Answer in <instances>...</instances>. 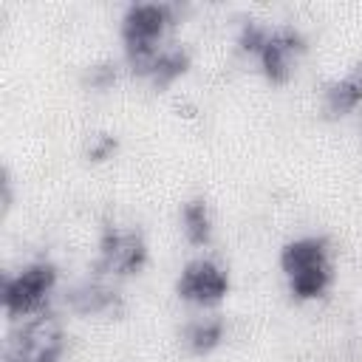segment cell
Segmentation results:
<instances>
[{"label":"cell","mask_w":362,"mask_h":362,"mask_svg":"<svg viewBox=\"0 0 362 362\" xmlns=\"http://www.w3.org/2000/svg\"><path fill=\"white\" fill-rule=\"evenodd\" d=\"M6 362H8V359H6Z\"/></svg>","instance_id":"2e32d148"},{"label":"cell","mask_w":362,"mask_h":362,"mask_svg":"<svg viewBox=\"0 0 362 362\" xmlns=\"http://www.w3.org/2000/svg\"><path fill=\"white\" fill-rule=\"evenodd\" d=\"M266 37H269V25H263L260 20H243L240 28H238V48L243 54L257 57L263 42H266Z\"/></svg>","instance_id":"4fadbf2b"},{"label":"cell","mask_w":362,"mask_h":362,"mask_svg":"<svg viewBox=\"0 0 362 362\" xmlns=\"http://www.w3.org/2000/svg\"><path fill=\"white\" fill-rule=\"evenodd\" d=\"M116 150H119V139H116L113 133H96V136L88 141L85 156H88V161L102 164V161L113 158V156H116Z\"/></svg>","instance_id":"5bb4252c"},{"label":"cell","mask_w":362,"mask_h":362,"mask_svg":"<svg viewBox=\"0 0 362 362\" xmlns=\"http://www.w3.org/2000/svg\"><path fill=\"white\" fill-rule=\"evenodd\" d=\"M175 14L178 8L173 3H130L119 20L122 48L161 45L164 34L175 25Z\"/></svg>","instance_id":"5b68a950"},{"label":"cell","mask_w":362,"mask_h":362,"mask_svg":"<svg viewBox=\"0 0 362 362\" xmlns=\"http://www.w3.org/2000/svg\"><path fill=\"white\" fill-rule=\"evenodd\" d=\"M362 105V59L348 68V74L331 79L322 88V113L325 119H345Z\"/></svg>","instance_id":"ba28073f"},{"label":"cell","mask_w":362,"mask_h":362,"mask_svg":"<svg viewBox=\"0 0 362 362\" xmlns=\"http://www.w3.org/2000/svg\"><path fill=\"white\" fill-rule=\"evenodd\" d=\"M175 294L198 308L218 305L229 294V272L212 257H192L175 277Z\"/></svg>","instance_id":"277c9868"},{"label":"cell","mask_w":362,"mask_h":362,"mask_svg":"<svg viewBox=\"0 0 362 362\" xmlns=\"http://www.w3.org/2000/svg\"><path fill=\"white\" fill-rule=\"evenodd\" d=\"M65 305L79 317H116L124 308L122 291L105 277H82L65 288Z\"/></svg>","instance_id":"52a82bcc"},{"label":"cell","mask_w":362,"mask_h":362,"mask_svg":"<svg viewBox=\"0 0 362 362\" xmlns=\"http://www.w3.org/2000/svg\"><path fill=\"white\" fill-rule=\"evenodd\" d=\"M181 232L192 246H209L215 235V218L204 198H189L181 204Z\"/></svg>","instance_id":"8fae6325"},{"label":"cell","mask_w":362,"mask_h":362,"mask_svg":"<svg viewBox=\"0 0 362 362\" xmlns=\"http://www.w3.org/2000/svg\"><path fill=\"white\" fill-rule=\"evenodd\" d=\"M59 283V269L51 260H31L14 274L3 277L0 300L11 320H28L48 308V300Z\"/></svg>","instance_id":"7a4b0ae2"},{"label":"cell","mask_w":362,"mask_h":362,"mask_svg":"<svg viewBox=\"0 0 362 362\" xmlns=\"http://www.w3.org/2000/svg\"><path fill=\"white\" fill-rule=\"evenodd\" d=\"M189 65H192L189 48H187V45H178V42H170V45H161V48H158L156 62H153L147 79L153 82V88L164 90V88H170L175 79H181V76L189 71Z\"/></svg>","instance_id":"30bf717a"},{"label":"cell","mask_w":362,"mask_h":362,"mask_svg":"<svg viewBox=\"0 0 362 362\" xmlns=\"http://www.w3.org/2000/svg\"><path fill=\"white\" fill-rule=\"evenodd\" d=\"M280 272L294 300L308 303L325 297L334 283L331 246L322 235H303L286 240L280 249Z\"/></svg>","instance_id":"6da1fadb"},{"label":"cell","mask_w":362,"mask_h":362,"mask_svg":"<svg viewBox=\"0 0 362 362\" xmlns=\"http://www.w3.org/2000/svg\"><path fill=\"white\" fill-rule=\"evenodd\" d=\"M116 79H119V62L116 59H96L82 74V82L90 90H107L116 85Z\"/></svg>","instance_id":"7c38bea8"},{"label":"cell","mask_w":362,"mask_h":362,"mask_svg":"<svg viewBox=\"0 0 362 362\" xmlns=\"http://www.w3.org/2000/svg\"><path fill=\"white\" fill-rule=\"evenodd\" d=\"M305 48H308V40H305V34L297 25H288V23L272 25L269 37H266V42H263V48L257 54L263 76L272 85L288 82L291 71H294V62L305 54Z\"/></svg>","instance_id":"8992f818"},{"label":"cell","mask_w":362,"mask_h":362,"mask_svg":"<svg viewBox=\"0 0 362 362\" xmlns=\"http://www.w3.org/2000/svg\"><path fill=\"white\" fill-rule=\"evenodd\" d=\"M150 260L147 238L139 226L107 223L99 232L93 274L99 277H130L139 274Z\"/></svg>","instance_id":"3957f363"},{"label":"cell","mask_w":362,"mask_h":362,"mask_svg":"<svg viewBox=\"0 0 362 362\" xmlns=\"http://www.w3.org/2000/svg\"><path fill=\"white\" fill-rule=\"evenodd\" d=\"M11 184H14L11 175H8V170L3 167V173H0V204H3V212H8L11 204H14V187H11Z\"/></svg>","instance_id":"9a60e30c"},{"label":"cell","mask_w":362,"mask_h":362,"mask_svg":"<svg viewBox=\"0 0 362 362\" xmlns=\"http://www.w3.org/2000/svg\"><path fill=\"white\" fill-rule=\"evenodd\" d=\"M223 337H226V322H223V317H218V314L195 317V320H189V322L184 325V331H181L184 348H187L189 354H195V356L212 354V351L223 342Z\"/></svg>","instance_id":"9c48e42d"}]
</instances>
